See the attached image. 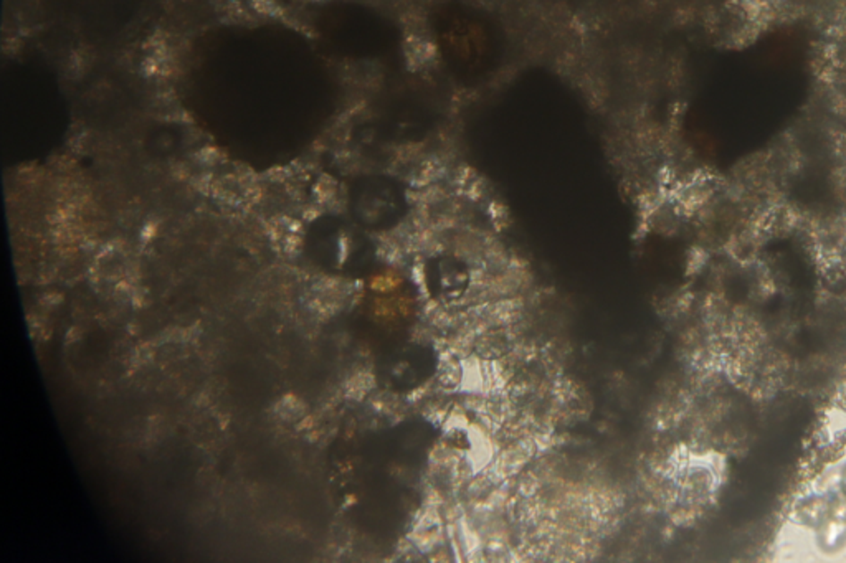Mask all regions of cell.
<instances>
[{
  "label": "cell",
  "instance_id": "cell-1",
  "mask_svg": "<svg viewBox=\"0 0 846 563\" xmlns=\"http://www.w3.org/2000/svg\"><path fill=\"white\" fill-rule=\"evenodd\" d=\"M845 525H843V524H840V522H830V524L826 525L825 529L826 545H830V547H832V545H836L838 541L842 539V535L845 533Z\"/></svg>",
  "mask_w": 846,
  "mask_h": 563
},
{
  "label": "cell",
  "instance_id": "cell-2",
  "mask_svg": "<svg viewBox=\"0 0 846 563\" xmlns=\"http://www.w3.org/2000/svg\"><path fill=\"white\" fill-rule=\"evenodd\" d=\"M836 400H838V405H840V406H842V408H843V410L846 412V385H843V387L840 388V392H838V398H836Z\"/></svg>",
  "mask_w": 846,
  "mask_h": 563
},
{
  "label": "cell",
  "instance_id": "cell-3",
  "mask_svg": "<svg viewBox=\"0 0 846 563\" xmlns=\"http://www.w3.org/2000/svg\"><path fill=\"white\" fill-rule=\"evenodd\" d=\"M845 486H846V471H845Z\"/></svg>",
  "mask_w": 846,
  "mask_h": 563
}]
</instances>
